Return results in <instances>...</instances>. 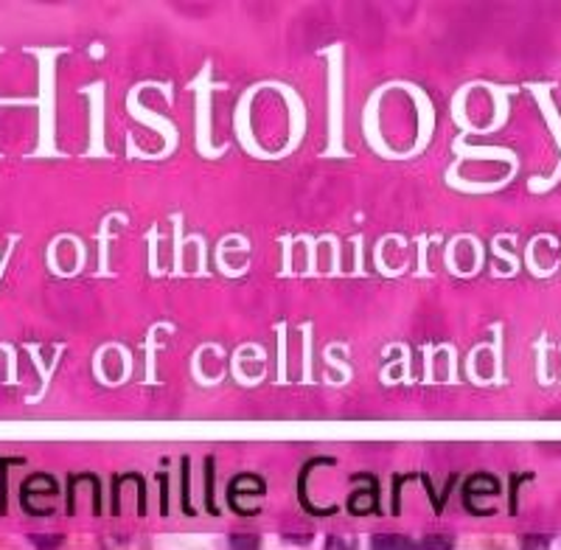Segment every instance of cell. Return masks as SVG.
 <instances>
[{"label": "cell", "mask_w": 561, "mask_h": 550, "mask_svg": "<svg viewBox=\"0 0 561 550\" xmlns=\"http://www.w3.org/2000/svg\"><path fill=\"white\" fill-rule=\"evenodd\" d=\"M57 480L51 474H34L23 483L20 492V503L32 514H51L54 500H57Z\"/></svg>", "instance_id": "6da1fadb"}, {"label": "cell", "mask_w": 561, "mask_h": 550, "mask_svg": "<svg viewBox=\"0 0 561 550\" xmlns=\"http://www.w3.org/2000/svg\"><path fill=\"white\" fill-rule=\"evenodd\" d=\"M374 550H449V542L440 537H427L415 542L402 534H379L374 539Z\"/></svg>", "instance_id": "7a4b0ae2"}, {"label": "cell", "mask_w": 561, "mask_h": 550, "mask_svg": "<svg viewBox=\"0 0 561 550\" xmlns=\"http://www.w3.org/2000/svg\"><path fill=\"white\" fill-rule=\"evenodd\" d=\"M262 492H264L262 478H255V474H239V478L230 483V503H233V508L239 512V503H242L244 494H253V497H259Z\"/></svg>", "instance_id": "3957f363"}, {"label": "cell", "mask_w": 561, "mask_h": 550, "mask_svg": "<svg viewBox=\"0 0 561 550\" xmlns=\"http://www.w3.org/2000/svg\"><path fill=\"white\" fill-rule=\"evenodd\" d=\"M497 492L500 480L491 478V474H474V478H469V483H466V500H472L474 494H489V497H494Z\"/></svg>", "instance_id": "277c9868"}, {"label": "cell", "mask_w": 561, "mask_h": 550, "mask_svg": "<svg viewBox=\"0 0 561 550\" xmlns=\"http://www.w3.org/2000/svg\"><path fill=\"white\" fill-rule=\"evenodd\" d=\"M348 506L354 514H368L370 508H377V492H374V486H370V492L354 494Z\"/></svg>", "instance_id": "5b68a950"}, {"label": "cell", "mask_w": 561, "mask_h": 550, "mask_svg": "<svg viewBox=\"0 0 561 550\" xmlns=\"http://www.w3.org/2000/svg\"><path fill=\"white\" fill-rule=\"evenodd\" d=\"M230 548H233V550H259V548H262V539L255 537V534H250V531L233 534V537H230Z\"/></svg>", "instance_id": "8992f818"}, {"label": "cell", "mask_w": 561, "mask_h": 550, "mask_svg": "<svg viewBox=\"0 0 561 550\" xmlns=\"http://www.w3.org/2000/svg\"><path fill=\"white\" fill-rule=\"evenodd\" d=\"M323 550H357V542H354V539H345V537H329L325 539Z\"/></svg>", "instance_id": "52a82bcc"}]
</instances>
